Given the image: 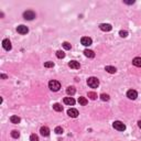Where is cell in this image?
<instances>
[{"mask_svg":"<svg viewBox=\"0 0 141 141\" xmlns=\"http://www.w3.org/2000/svg\"><path fill=\"white\" fill-rule=\"evenodd\" d=\"M127 97L129 99L135 100V99L138 97V93H137L136 90H134V89H130V90H128V92H127Z\"/></svg>","mask_w":141,"mask_h":141,"instance_id":"cell-6","label":"cell"},{"mask_svg":"<svg viewBox=\"0 0 141 141\" xmlns=\"http://www.w3.org/2000/svg\"><path fill=\"white\" fill-rule=\"evenodd\" d=\"M64 104H66V105H68V106H73L74 104H75V99H74L73 97H65L64 98Z\"/></svg>","mask_w":141,"mask_h":141,"instance_id":"cell-12","label":"cell"},{"mask_svg":"<svg viewBox=\"0 0 141 141\" xmlns=\"http://www.w3.org/2000/svg\"><path fill=\"white\" fill-rule=\"evenodd\" d=\"M84 54H85L86 57H89V59H93V57L95 56V53L92 51V50H85Z\"/></svg>","mask_w":141,"mask_h":141,"instance_id":"cell-15","label":"cell"},{"mask_svg":"<svg viewBox=\"0 0 141 141\" xmlns=\"http://www.w3.org/2000/svg\"><path fill=\"white\" fill-rule=\"evenodd\" d=\"M78 103H80L82 106H85V105H87V99L85 97H80L78 98Z\"/></svg>","mask_w":141,"mask_h":141,"instance_id":"cell-20","label":"cell"},{"mask_svg":"<svg viewBox=\"0 0 141 141\" xmlns=\"http://www.w3.org/2000/svg\"><path fill=\"white\" fill-rule=\"evenodd\" d=\"M88 97L92 99V100H95V99L97 98V94L94 93V92H89V93H88Z\"/></svg>","mask_w":141,"mask_h":141,"instance_id":"cell-21","label":"cell"},{"mask_svg":"<svg viewBox=\"0 0 141 141\" xmlns=\"http://www.w3.org/2000/svg\"><path fill=\"white\" fill-rule=\"evenodd\" d=\"M2 46L5 50H7V51H10V50L12 49V45H11V42L8 39H5L2 41Z\"/></svg>","mask_w":141,"mask_h":141,"instance_id":"cell-9","label":"cell"},{"mask_svg":"<svg viewBox=\"0 0 141 141\" xmlns=\"http://www.w3.org/2000/svg\"><path fill=\"white\" fill-rule=\"evenodd\" d=\"M49 87L53 92H57V90L61 88V84H60V82H57V81H50Z\"/></svg>","mask_w":141,"mask_h":141,"instance_id":"cell-2","label":"cell"},{"mask_svg":"<svg viewBox=\"0 0 141 141\" xmlns=\"http://www.w3.org/2000/svg\"><path fill=\"white\" fill-rule=\"evenodd\" d=\"M67 115L69 116V117H72V118H76L78 116V110L75 109V108H71V109L67 110Z\"/></svg>","mask_w":141,"mask_h":141,"instance_id":"cell-10","label":"cell"},{"mask_svg":"<svg viewBox=\"0 0 141 141\" xmlns=\"http://www.w3.org/2000/svg\"><path fill=\"white\" fill-rule=\"evenodd\" d=\"M10 121L12 122V123H19L20 121H21V119H20V117H18V116H11L10 117Z\"/></svg>","mask_w":141,"mask_h":141,"instance_id":"cell-17","label":"cell"},{"mask_svg":"<svg viewBox=\"0 0 141 141\" xmlns=\"http://www.w3.org/2000/svg\"><path fill=\"white\" fill-rule=\"evenodd\" d=\"M40 132H41V135H42L43 137H48L50 135V129L48 127H41V129H40Z\"/></svg>","mask_w":141,"mask_h":141,"instance_id":"cell-13","label":"cell"},{"mask_svg":"<svg viewBox=\"0 0 141 141\" xmlns=\"http://www.w3.org/2000/svg\"><path fill=\"white\" fill-rule=\"evenodd\" d=\"M105 69H106L108 73H110V74H115L116 72H117V68L114 67V66H106Z\"/></svg>","mask_w":141,"mask_h":141,"instance_id":"cell-18","label":"cell"},{"mask_svg":"<svg viewBox=\"0 0 141 141\" xmlns=\"http://www.w3.org/2000/svg\"><path fill=\"white\" fill-rule=\"evenodd\" d=\"M113 127L115 128L116 130H118V131H123V130H126L125 123H122L121 121H115V122L113 123Z\"/></svg>","mask_w":141,"mask_h":141,"instance_id":"cell-3","label":"cell"},{"mask_svg":"<svg viewBox=\"0 0 141 141\" xmlns=\"http://www.w3.org/2000/svg\"><path fill=\"white\" fill-rule=\"evenodd\" d=\"M17 31H18V33H20V34H27V33L29 32V29H28V27L21 24V26H19L18 28H17Z\"/></svg>","mask_w":141,"mask_h":141,"instance_id":"cell-8","label":"cell"},{"mask_svg":"<svg viewBox=\"0 0 141 141\" xmlns=\"http://www.w3.org/2000/svg\"><path fill=\"white\" fill-rule=\"evenodd\" d=\"M126 3H128V5H131V3H135V1L132 0V1H125Z\"/></svg>","mask_w":141,"mask_h":141,"instance_id":"cell-30","label":"cell"},{"mask_svg":"<svg viewBox=\"0 0 141 141\" xmlns=\"http://www.w3.org/2000/svg\"><path fill=\"white\" fill-rule=\"evenodd\" d=\"M66 93H67V95H69V96H73V95L76 93L75 87H73V86H68L67 88H66Z\"/></svg>","mask_w":141,"mask_h":141,"instance_id":"cell-14","label":"cell"},{"mask_svg":"<svg viewBox=\"0 0 141 141\" xmlns=\"http://www.w3.org/2000/svg\"><path fill=\"white\" fill-rule=\"evenodd\" d=\"M100 98H101V100H104V101H108V100H109V95L101 94V95H100Z\"/></svg>","mask_w":141,"mask_h":141,"instance_id":"cell-23","label":"cell"},{"mask_svg":"<svg viewBox=\"0 0 141 141\" xmlns=\"http://www.w3.org/2000/svg\"><path fill=\"white\" fill-rule=\"evenodd\" d=\"M119 34H120V36H121V38H126V36L128 35V32H127V31H122V30H121V31L119 32Z\"/></svg>","mask_w":141,"mask_h":141,"instance_id":"cell-29","label":"cell"},{"mask_svg":"<svg viewBox=\"0 0 141 141\" xmlns=\"http://www.w3.org/2000/svg\"><path fill=\"white\" fill-rule=\"evenodd\" d=\"M56 56L59 57V59H64V57H65V53L63 51H57L56 52Z\"/></svg>","mask_w":141,"mask_h":141,"instance_id":"cell-22","label":"cell"},{"mask_svg":"<svg viewBox=\"0 0 141 141\" xmlns=\"http://www.w3.org/2000/svg\"><path fill=\"white\" fill-rule=\"evenodd\" d=\"M87 85L89 87H92V88H97L99 86V81L97 77H89L88 80H87Z\"/></svg>","mask_w":141,"mask_h":141,"instance_id":"cell-1","label":"cell"},{"mask_svg":"<svg viewBox=\"0 0 141 141\" xmlns=\"http://www.w3.org/2000/svg\"><path fill=\"white\" fill-rule=\"evenodd\" d=\"M132 64L137 67H141V57H135L134 61H132Z\"/></svg>","mask_w":141,"mask_h":141,"instance_id":"cell-16","label":"cell"},{"mask_svg":"<svg viewBox=\"0 0 141 141\" xmlns=\"http://www.w3.org/2000/svg\"><path fill=\"white\" fill-rule=\"evenodd\" d=\"M30 141H39V137L36 136V135H31Z\"/></svg>","mask_w":141,"mask_h":141,"instance_id":"cell-28","label":"cell"},{"mask_svg":"<svg viewBox=\"0 0 141 141\" xmlns=\"http://www.w3.org/2000/svg\"><path fill=\"white\" fill-rule=\"evenodd\" d=\"M54 132L56 135H62V134H63V129H62V127H56Z\"/></svg>","mask_w":141,"mask_h":141,"instance_id":"cell-25","label":"cell"},{"mask_svg":"<svg viewBox=\"0 0 141 141\" xmlns=\"http://www.w3.org/2000/svg\"><path fill=\"white\" fill-rule=\"evenodd\" d=\"M11 136H12V138H15V139H18L19 137H20V134H19V131L13 130V131L11 132Z\"/></svg>","mask_w":141,"mask_h":141,"instance_id":"cell-24","label":"cell"},{"mask_svg":"<svg viewBox=\"0 0 141 141\" xmlns=\"http://www.w3.org/2000/svg\"><path fill=\"white\" fill-rule=\"evenodd\" d=\"M138 126H139V128L141 129V120H139V121H138Z\"/></svg>","mask_w":141,"mask_h":141,"instance_id":"cell-31","label":"cell"},{"mask_svg":"<svg viewBox=\"0 0 141 141\" xmlns=\"http://www.w3.org/2000/svg\"><path fill=\"white\" fill-rule=\"evenodd\" d=\"M53 66H54V63H53V62H45L44 63V67H53Z\"/></svg>","mask_w":141,"mask_h":141,"instance_id":"cell-26","label":"cell"},{"mask_svg":"<svg viewBox=\"0 0 141 141\" xmlns=\"http://www.w3.org/2000/svg\"><path fill=\"white\" fill-rule=\"evenodd\" d=\"M23 18L26 19V20H29V21H30V20H33V19L35 18V13L32 10H27L23 13Z\"/></svg>","mask_w":141,"mask_h":141,"instance_id":"cell-4","label":"cell"},{"mask_svg":"<svg viewBox=\"0 0 141 141\" xmlns=\"http://www.w3.org/2000/svg\"><path fill=\"white\" fill-rule=\"evenodd\" d=\"M99 29H100L101 31L109 32V31H111V29H113V27H111L109 23H101L100 26H99Z\"/></svg>","mask_w":141,"mask_h":141,"instance_id":"cell-7","label":"cell"},{"mask_svg":"<svg viewBox=\"0 0 141 141\" xmlns=\"http://www.w3.org/2000/svg\"><path fill=\"white\" fill-rule=\"evenodd\" d=\"M68 66L71 68H74V69H78L81 67V64L78 63V62H76V61H71L69 63H68Z\"/></svg>","mask_w":141,"mask_h":141,"instance_id":"cell-11","label":"cell"},{"mask_svg":"<svg viewBox=\"0 0 141 141\" xmlns=\"http://www.w3.org/2000/svg\"><path fill=\"white\" fill-rule=\"evenodd\" d=\"M53 109L55 111H63V106H61L60 104H54L53 105Z\"/></svg>","mask_w":141,"mask_h":141,"instance_id":"cell-19","label":"cell"},{"mask_svg":"<svg viewBox=\"0 0 141 141\" xmlns=\"http://www.w3.org/2000/svg\"><path fill=\"white\" fill-rule=\"evenodd\" d=\"M63 48H64L65 50H71V48H72V45H71L68 42H64V43H63Z\"/></svg>","mask_w":141,"mask_h":141,"instance_id":"cell-27","label":"cell"},{"mask_svg":"<svg viewBox=\"0 0 141 141\" xmlns=\"http://www.w3.org/2000/svg\"><path fill=\"white\" fill-rule=\"evenodd\" d=\"M81 43L83 45H85V46H89V45H92L93 41L90 38H88V36H83V38L81 39Z\"/></svg>","mask_w":141,"mask_h":141,"instance_id":"cell-5","label":"cell"}]
</instances>
